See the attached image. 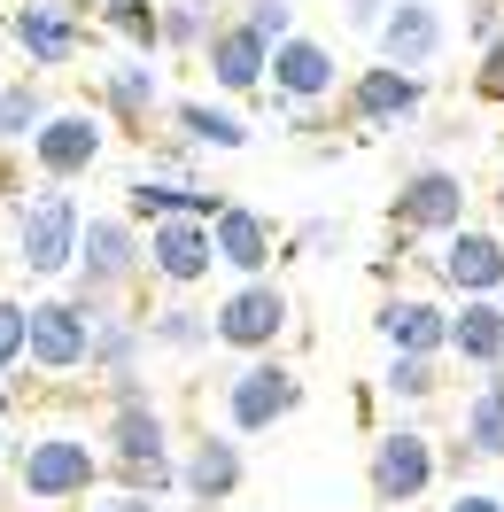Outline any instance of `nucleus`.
Returning a JSON list of instances; mask_svg holds the SVG:
<instances>
[{
    "label": "nucleus",
    "instance_id": "obj_17",
    "mask_svg": "<svg viewBox=\"0 0 504 512\" xmlns=\"http://www.w3.org/2000/svg\"><path fill=\"white\" fill-rule=\"evenodd\" d=\"M373 326H380V342H388V350L396 357H442L450 350V311H442L435 295H388V303H380L373 311Z\"/></svg>",
    "mask_w": 504,
    "mask_h": 512
},
{
    "label": "nucleus",
    "instance_id": "obj_31",
    "mask_svg": "<svg viewBox=\"0 0 504 512\" xmlns=\"http://www.w3.org/2000/svg\"><path fill=\"white\" fill-rule=\"evenodd\" d=\"M380 388H388L396 404H427V396H435V357H396V350H388Z\"/></svg>",
    "mask_w": 504,
    "mask_h": 512
},
{
    "label": "nucleus",
    "instance_id": "obj_5",
    "mask_svg": "<svg viewBox=\"0 0 504 512\" xmlns=\"http://www.w3.org/2000/svg\"><path fill=\"white\" fill-rule=\"evenodd\" d=\"M140 272H148V225L140 218H86V241H78V264H70L78 288L70 295L109 303V295H125Z\"/></svg>",
    "mask_w": 504,
    "mask_h": 512
},
{
    "label": "nucleus",
    "instance_id": "obj_23",
    "mask_svg": "<svg viewBox=\"0 0 504 512\" xmlns=\"http://www.w3.org/2000/svg\"><path fill=\"white\" fill-rule=\"evenodd\" d=\"M101 109H109L117 125H140V132H148V117L163 109L156 63H148V55H140V63H109V70H101Z\"/></svg>",
    "mask_w": 504,
    "mask_h": 512
},
{
    "label": "nucleus",
    "instance_id": "obj_1",
    "mask_svg": "<svg viewBox=\"0 0 504 512\" xmlns=\"http://www.w3.org/2000/svg\"><path fill=\"white\" fill-rule=\"evenodd\" d=\"M101 443H109V474H117V489H140V497L179 489V458H171V427H163L156 396H140V404H109Z\"/></svg>",
    "mask_w": 504,
    "mask_h": 512
},
{
    "label": "nucleus",
    "instance_id": "obj_22",
    "mask_svg": "<svg viewBox=\"0 0 504 512\" xmlns=\"http://www.w3.org/2000/svg\"><path fill=\"white\" fill-rule=\"evenodd\" d=\"M179 489L194 505H225L241 489V443L233 435H194V450L179 458Z\"/></svg>",
    "mask_w": 504,
    "mask_h": 512
},
{
    "label": "nucleus",
    "instance_id": "obj_40",
    "mask_svg": "<svg viewBox=\"0 0 504 512\" xmlns=\"http://www.w3.org/2000/svg\"><path fill=\"white\" fill-rule=\"evenodd\" d=\"M70 8H78V16H101V8H109V0H70Z\"/></svg>",
    "mask_w": 504,
    "mask_h": 512
},
{
    "label": "nucleus",
    "instance_id": "obj_10",
    "mask_svg": "<svg viewBox=\"0 0 504 512\" xmlns=\"http://www.w3.org/2000/svg\"><path fill=\"white\" fill-rule=\"evenodd\" d=\"M287 319H295V303H287V288H272V280H241V288L210 311L218 350H233V357H272V342L287 334Z\"/></svg>",
    "mask_w": 504,
    "mask_h": 512
},
{
    "label": "nucleus",
    "instance_id": "obj_3",
    "mask_svg": "<svg viewBox=\"0 0 504 512\" xmlns=\"http://www.w3.org/2000/svg\"><path fill=\"white\" fill-rule=\"evenodd\" d=\"M101 481V450L86 435H32V443L16 450V497H32V505H78V497H94Z\"/></svg>",
    "mask_w": 504,
    "mask_h": 512
},
{
    "label": "nucleus",
    "instance_id": "obj_42",
    "mask_svg": "<svg viewBox=\"0 0 504 512\" xmlns=\"http://www.w3.org/2000/svg\"><path fill=\"white\" fill-rule=\"evenodd\" d=\"M497 156H504V140H497Z\"/></svg>",
    "mask_w": 504,
    "mask_h": 512
},
{
    "label": "nucleus",
    "instance_id": "obj_36",
    "mask_svg": "<svg viewBox=\"0 0 504 512\" xmlns=\"http://www.w3.org/2000/svg\"><path fill=\"white\" fill-rule=\"evenodd\" d=\"M388 8H396V0H342V24H349V32H380Z\"/></svg>",
    "mask_w": 504,
    "mask_h": 512
},
{
    "label": "nucleus",
    "instance_id": "obj_8",
    "mask_svg": "<svg viewBox=\"0 0 504 512\" xmlns=\"http://www.w3.org/2000/svg\"><path fill=\"white\" fill-rule=\"evenodd\" d=\"M427 272H435L442 295H504V233H489V225H458V233H442V241H427Z\"/></svg>",
    "mask_w": 504,
    "mask_h": 512
},
{
    "label": "nucleus",
    "instance_id": "obj_33",
    "mask_svg": "<svg viewBox=\"0 0 504 512\" xmlns=\"http://www.w3.org/2000/svg\"><path fill=\"white\" fill-rule=\"evenodd\" d=\"M241 16H249V24H256L264 39H272V47H280V39L295 32V0H249Z\"/></svg>",
    "mask_w": 504,
    "mask_h": 512
},
{
    "label": "nucleus",
    "instance_id": "obj_16",
    "mask_svg": "<svg viewBox=\"0 0 504 512\" xmlns=\"http://www.w3.org/2000/svg\"><path fill=\"white\" fill-rule=\"evenodd\" d=\"M202 63H210V86H218V94H264V78H272V39L256 32L249 16H218Z\"/></svg>",
    "mask_w": 504,
    "mask_h": 512
},
{
    "label": "nucleus",
    "instance_id": "obj_29",
    "mask_svg": "<svg viewBox=\"0 0 504 512\" xmlns=\"http://www.w3.org/2000/svg\"><path fill=\"white\" fill-rule=\"evenodd\" d=\"M101 32L140 47V55H156L163 47V0H109V8H101Z\"/></svg>",
    "mask_w": 504,
    "mask_h": 512
},
{
    "label": "nucleus",
    "instance_id": "obj_27",
    "mask_svg": "<svg viewBox=\"0 0 504 512\" xmlns=\"http://www.w3.org/2000/svg\"><path fill=\"white\" fill-rule=\"evenodd\" d=\"M466 450H473V458H504V365H489L481 388H473V404H466Z\"/></svg>",
    "mask_w": 504,
    "mask_h": 512
},
{
    "label": "nucleus",
    "instance_id": "obj_13",
    "mask_svg": "<svg viewBox=\"0 0 504 512\" xmlns=\"http://www.w3.org/2000/svg\"><path fill=\"white\" fill-rule=\"evenodd\" d=\"M419 101H427V78H419V70H404V63H365V70L342 86L349 125H365V132H396L404 117H419Z\"/></svg>",
    "mask_w": 504,
    "mask_h": 512
},
{
    "label": "nucleus",
    "instance_id": "obj_34",
    "mask_svg": "<svg viewBox=\"0 0 504 512\" xmlns=\"http://www.w3.org/2000/svg\"><path fill=\"white\" fill-rule=\"evenodd\" d=\"M473 94L481 101H504V32L481 47V70H473Z\"/></svg>",
    "mask_w": 504,
    "mask_h": 512
},
{
    "label": "nucleus",
    "instance_id": "obj_19",
    "mask_svg": "<svg viewBox=\"0 0 504 512\" xmlns=\"http://www.w3.org/2000/svg\"><path fill=\"white\" fill-rule=\"evenodd\" d=\"M225 194L218 187H194L187 171H163V179H132L125 187V218L156 225V218H218Z\"/></svg>",
    "mask_w": 504,
    "mask_h": 512
},
{
    "label": "nucleus",
    "instance_id": "obj_41",
    "mask_svg": "<svg viewBox=\"0 0 504 512\" xmlns=\"http://www.w3.org/2000/svg\"><path fill=\"white\" fill-rule=\"evenodd\" d=\"M0 458H8V419H0Z\"/></svg>",
    "mask_w": 504,
    "mask_h": 512
},
{
    "label": "nucleus",
    "instance_id": "obj_37",
    "mask_svg": "<svg viewBox=\"0 0 504 512\" xmlns=\"http://www.w3.org/2000/svg\"><path fill=\"white\" fill-rule=\"evenodd\" d=\"M442 512H504V497H497V489H458Z\"/></svg>",
    "mask_w": 504,
    "mask_h": 512
},
{
    "label": "nucleus",
    "instance_id": "obj_28",
    "mask_svg": "<svg viewBox=\"0 0 504 512\" xmlns=\"http://www.w3.org/2000/svg\"><path fill=\"white\" fill-rule=\"evenodd\" d=\"M55 101L39 94L32 78H0V148H32V132L47 125Z\"/></svg>",
    "mask_w": 504,
    "mask_h": 512
},
{
    "label": "nucleus",
    "instance_id": "obj_11",
    "mask_svg": "<svg viewBox=\"0 0 504 512\" xmlns=\"http://www.w3.org/2000/svg\"><path fill=\"white\" fill-rule=\"evenodd\" d=\"M435 443H427V427H380L373 435V466H365V481H373L380 505H419L427 489H435Z\"/></svg>",
    "mask_w": 504,
    "mask_h": 512
},
{
    "label": "nucleus",
    "instance_id": "obj_38",
    "mask_svg": "<svg viewBox=\"0 0 504 512\" xmlns=\"http://www.w3.org/2000/svg\"><path fill=\"white\" fill-rule=\"evenodd\" d=\"M94 512H156V497H140V489H117V497H94Z\"/></svg>",
    "mask_w": 504,
    "mask_h": 512
},
{
    "label": "nucleus",
    "instance_id": "obj_24",
    "mask_svg": "<svg viewBox=\"0 0 504 512\" xmlns=\"http://www.w3.org/2000/svg\"><path fill=\"white\" fill-rule=\"evenodd\" d=\"M140 342H148V319H132L117 303H94V350H86V373H140Z\"/></svg>",
    "mask_w": 504,
    "mask_h": 512
},
{
    "label": "nucleus",
    "instance_id": "obj_26",
    "mask_svg": "<svg viewBox=\"0 0 504 512\" xmlns=\"http://www.w3.org/2000/svg\"><path fill=\"white\" fill-rule=\"evenodd\" d=\"M148 342H156V350H210V342H218V326H210V311H194L187 295H171V303H156V311H148Z\"/></svg>",
    "mask_w": 504,
    "mask_h": 512
},
{
    "label": "nucleus",
    "instance_id": "obj_30",
    "mask_svg": "<svg viewBox=\"0 0 504 512\" xmlns=\"http://www.w3.org/2000/svg\"><path fill=\"white\" fill-rule=\"evenodd\" d=\"M218 32V0H163V47L171 55H202Z\"/></svg>",
    "mask_w": 504,
    "mask_h": 512
},
{
    "label": "nucleus",
    "instance_id": "obj_9",
    "mask_svg": "<svg viewBox=\"0 0 504 512\" xmlns=\"http://www.w3.org/2000/svg\"><path fill=\"white\" fill-rule=\"evenodd\" d=\"M349 78H342V63H334V47L326 39H311V32H287L280 47H272V78H264V94H272V109H318V101H334Z\"/></svg>",
    "mask_w": 504,
    "mask_h": 512
},
{
    "label": "nucleus",
    "instance_id": "obj_39",
    "mask_svg": "<svg viewBox=\"0 0 504 512\" xmlns=\"http://www.w3.org/2000/svg\"><path fill=\"white\" fill-rule=\"evenodd\" d=\"M295 241H303V256H326V249H334V241H342V233H334V225H303V233H295Z\"/></svg>",
    "mask_w": 504,
    "mask_h": 512
},
{
    "label": "nucleus",
    "instance_id": "obj_21",
    "mask_svg": "<svg viewBox=\"0 0 504 512\" xmlns=\"http://www.w3.org/2000/svg\"><path fill=\"white\" fill-rule=\"evenodd\" d=\"M450 357L473 365V373L504 365V295H466L450 311Z\"/></svg>",
    "mask_w": 504,
    "mask_h": 512
},
{
    "label": "nucleus",
    "instance_id": "obj_6",
    "mask_svg": "<svg viewBox=\"0 0 504 512\" xmlns=\"http://www.w3.org/2000/svg\"><path fill=\"white\" fill-rule=\"evenodd\" d=\"M295 404H303V381L287 373L280 357H241V365L225 373V388H218V412H225L233 435H272Z\"/></svg>",
    "mask_w": 504,
    "mask_h": 512
},
{
    "label": "nucleus",
    "instance_id": "obj_25",
    "mask_svg": "<svg viewBox=\"0 0 504 512\" xmlns=\"http://www.w3.org/2000/svg\"><path fill=\"white\" fill-rule=\"evenodd\" d=\"M171 125H179V140H194V148H249V117L241 109H225V101H171Z\"/></svg>",
    "mask_w": 504,
    "mask_h": 512
},
{
    "label": "nucleus",
    "instance_id": "obj_4",
    "mask_svg": "<svg viewBox=\"0 0 504 512\" xmlns=\"http://www.w3.org/2000/svg\"><path fill=\"white\" fill-rule=\"evenodd\" d=\"M473 218V187L458 163H419L396 179V202H388V225L404 233V241H442V233H458Z\"/></svg>",
    "mask_w": 504,
    "mask_h": 512
},
{
    "label": "nucleus",
    "instance_id": "obj_15",
    "mask_svg": "<svg viewBox=\"0 0 504 512\" xmlns=\"http://www.w3.org/2000/svg\"><path fill=\"white\" fill-rule=\"evenodd\" d=\"M210 264H218V233H210V218H156V225H148V272H156L171 295L202 288Z\"/></svg>",
    "mask_w": 504,
    "mask_h": 512
},
{
    "label": "nucleus",
    "instance_id": "obj_7",
    "mask_svg": "<svg viewBox=\"0 0 504 512\" xmlns=\"http://www.w3.org/2000/svg\"><path fill=\"white\" fill-rule=\"evenodd\" d=\"M32 171L39 179H55V187H70V179H86L101 156H109V125H101V109H47V125L32 132Z\"/></svg>",
    "mask_w": 504,
    "mask_h": 512
},
{
    "label": "nucleus",
    "instance_id": "obj_20",
    "mask_svg": "<svg viewBox=\"0 0 504 512\" xmlns=\"http://www.w3.org/2000/svg\"><path fill=\"white\" fill-rule=\"evenodd\" d=\"M210 233H218V264L233 280H264L272 272V225L256 218L249 202H225L218 218H210Z\"/></svg>",
    "mask_w": 504,
    "mask_h": 512
},
{
    "label": "nucleus",
    "instance_id": "obj_18",
    "mask_svg": "<svg viewBox=\"0 0 504 512\" xmlns=\"http://www.w3.org/2000/svg\"><path fill=\"white\" fill-rule=\"evenodd\" d=\"M380 63H404L427 78V63H442V39H450V24H442L435 0H396L388 8V24H380Z\"/></svg>",
    "mask_w": 504,
    "mask_h": 512
},
{
    "label": "nucleus",
    "instance_id": "obj_35",
    "mask_svg": "<svg viewBox=\"0 0 504 512\" xmlns=\"http://www.w3.org/2000/svg\"><path fill=\"white\" fill-rule=\"evenodd\" d=\"M466 32L481 39V47H489V39L504 32V0H466Z\"/></svg>",
    "mask_w": 504,
    "mask_h": 512
},
{
    "label": "nucleus",
    "instance_id": "obj_12",
    "mask_svg": "<svg viewBox=\"0 0 504 512\" xmlns=\"http://www.w3.org/2000/svg\"><path fill=\"white\" fill-rule=\"evenodd\" d=\"M94 350V303L86 295H32V373H78Z\"/></svg>",
    "mask_w": 504,
    "mask_h": 512
},
{
    "label": "nucleus",
    "instance_id": "obj_2",
    "mask_svg": "<svg viewBox=\"0 0 504 512\" xmlns=\"http://www.w3.org/2000/svg\"><path fill=\"white\" fill-rule=\"evenodd\" d=\"M78 241H86V210H78V194L70 187H32L16 202V264H24V280H63L70 264H78Z\"/></svg>",
    "mask_w": 504,
    "mask_h": 512
},
{
    "label": "nucleus",
    "instance_id": "obj_14",
    "mask_svg": "<svg viewBox=\"0 0 504 512\" xmlns=\"http://www.w3.org/2000/svg\"><path fill=\"white\" fill-rule=\"evenodd\" d=\"M8 39L24 47L32 70H70L78 47H86V16H78L70 0H16V8H8Z\"/></svg>",
    "mask_w": 504,
    "mask_h": 512
},
{
    "label": "nucleus",
    "instance_id": "obj_32",
    "mask_svg": "<svg viewBox=\"0 0 504 512\" xmlns=\"http://www.w3.org/2000/svg\"><path fill=\"white\" fill-rule=\"evenodd\" d=\"M32 365V303H8L0 295V373Z\"/></svg>",
    "mask_w": 504,
    "mask_h": 512
}]
</instances>
